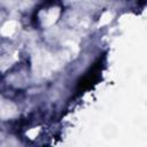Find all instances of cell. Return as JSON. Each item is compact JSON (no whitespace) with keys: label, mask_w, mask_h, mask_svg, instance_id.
<instances>
[{"label":"cell","mask_w":147,"mask_h":147,"mask_svg":"<svg viewBox=\"0 0 147 147\" xmlns=\"http://www.w3.org/2000/svg\"><path fill=\"white\" fill-rule=\"evenodd\" d=\"M101 71H102V59L99 57L96 60V62H94L93 65L88 69V71L84 76H82V78L78 80L76 92L78 94H82L86 90L91 88L99 80V77H100Z\"/></svg>","instance_id":"1"}]
</instances>
